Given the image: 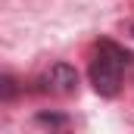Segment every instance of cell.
I'll return each mask as SVG.
<instances>
[{"mask_svg":"<svg viewBox=\"0 0 134 134\" xmlns=\"http://www.w3.org/2000/svg\"><path fill=\"white\" fill-rule=\"evenodd\" d=\"M19 97V81L9 75H0V103H9Z\"/></svg>","mask_w":134,"mask_h":134,"instance_id":"cell-3","label":"cell"},{"mask_svg":"<svg viewBox=\"0 0 134 134\" xmlns=\"http://www.w3.org/2000/svg\"><path fill=\"white\" fill-rule=\"evenodd\" d=\"M131 63V53L115 47L112 41H103L94 63H91V84L100 97H115L122 87V69Z\"/></svg>","mask_w":134,"mask_h":134,"instance_id":"cell-1","label":"cell"},{"mask_svg":"<svg viewBox=\"0 0 134 134\" xmlns=\"http://www.w3.org/2000/svg\"><path fill=\"white\" fill-rule=\"evenodd\" d=\"M131 34H134V28H131Z\"/></svg>","mask_w":134,"mask_h":134,"instance_id":"cell-5","label":"cell"},{"mask_svg":"<svg viewBox=\"0 0 134 134\" xmlns=\"http://www.w3.org/2000/svg\"><path fill=\"white\" fill-rule=\"evenodd\" d=\"M34 122H37V125H47V128H66V125H69L66 115H47V112H41Z\"/></svg>","mask_w":134,"mask_h":134,"instance_id":"cell-4","label":"cell"},{"mask_svg":"<svg viewBox=\"0 0 134 134\" xmlns=\"http://www.w3.org/2000/svg\"><path fill=\"white\" fill-rule=\"evenodd\" d=\"M44 87H47L50 94H59V97L75 94V91H78V72H75V66H69V63H53V66L47 69V75H44Z\"/></svg>","mask_w":134,"mask_h":134,"instance_id":"cell-2","label":"cell"}]
</instances>
